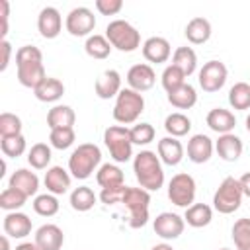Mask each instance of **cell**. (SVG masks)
<instances>
[{
    "label": "cell",
    "mask_w": 250,
    "mask_h": 250,
    "mask_svg": "<svg viewBox=\"0 0 250 250\" xmlns=\"http://www.w3.org/2000/svg\"><path fill=\"white\" fill-rule=\"evenodd\" d=\"M145 111V98L143 94L131 90V88H123L117 98H115V105H113V119L121 125H131L135 123L141 113Z\"/></svg>",
    "instance_id": "cell-4"
},
{
    "label": "cell",
    "mask_w": 250,
    "mask_h": 250,
    "mask_svg": "<svg viewBox=\"0 0 250 250\" xmlns=\"http://www.w3.org/2000/svg\"><path fill=\"white\" fill-rule=\"evenodd\" d=\"M168 199L176 207H184V209L193 205V199H195V180L189 174H186V172H180V174L172 176V180L168 182Z\"/></svg>",
    "instance_id": "cell-8"
},
{
    "label": "cell",
    "mask_w": 250,
    "mask_h": 250,
    "mask_svg": "<svg viewBox=\"0 0 250 250\" xmlns=\"http://www.w3.org/2000/svg\"><path fill=\"white\" fill-rule=\"evenodd\" d=\"M41 61H43V53L35 45H23L16 51V66L25 62H41Z\"/></svg>",
    "instance_id": "cell-45"
},
{
    "label": "cell",
    "mask_w": 250,
    "mask_h": 250,
    "mask_svg": "<svg viewBox=\"0 0 250 250\" xmlns=\"http://www.w3.org/2000/svg\"><path fill=\"white\" fill-rule=\"evenodd\" d=\"M33 94H35V98H37L39 102L51 104V102H57V100L62 98V94H64V84H62L59 78L47 76V78L33 90Z\"/></svg>",
    "instance_id": "cell-27"
},
{
    "label": "cell",
    "mask_w": 250,
    "mask_h": 250,
    "mask_svg": "<svg viewBox=\"0 0 250 250\" xmlns=\"http://www.w3.org/2000/svg\"><path fill=\"white\" fill-rule=\"evenodd\" d=\"M8 16H10V4L6 0H0V21H2L0 35H2V39H6V33H8Z\"/></svg>",
    "instance_id": "cell-48"
},
{
    "label": "cell",
    "mask_w": 250,
    "mask_h": 250,
    "mask_svg": "<svg viewBox=\"0 0 250 250\" xmlns=\"http://www.w3.org/2000/svg\"><path fill=\"white\" fill-rule=\"evenodd\" d=\"M2 250H10V242H8V234L2 236Z\"/></svg>",
    "instance_id": "cell-53"
},
{
    "label": "cell",
    "mask_w": 250,
    "mask_h": 250,
    "mask_svg": "<svg viewBox=\"0 0 250 250\" xmlns=\"http://www.w3.org/2000/svg\"><path fill=\"white\" fill-rule=\"evenodd\" d=\"M37 29L41 33V37L45 39H55L59 37L61 29H62V16L57 8L53 6H45L39 16H37Z\"/></svg>",
    "instance_id": "cell-13"
},
{
    "label": "cell",
    "mask_w": 250,
    "mask_h": 250,
    "mask_svg": "<svg viewBox=\"0 0 250 250\" xmlns=\"http://www.w3.org/2000/svg\"><path fill=\"white\" fill-rule=\"evenodd\" d=\"M184 84H186V74H184L178 66L168 64V66L164 68V72H162V88L166 90V94L178 90V88L184 86Z\"/></svg>",
    "instance_id": "cell-42"
},
{
    "label": "cell",
    "mask_w": 250,
    "mask_h": 250,
    "mask_svg": "<svg viewBox=\"0 0 250 250\" xmlns=\"http://www.w3.org/2000/svg\"><path fill=\"white\" fill-rule=\"evenodd\" d=\"M96 182L102 188H113V186H123L125 184V176L123 170L115 164H102L100 170L96 172Z\"/></svg>",
    "instance_id": "cell-32"
},
{
    "label": "cell",
    "mask_w": 250,
    "mask_h": 250,
    "mask_svg": "<svg viewBox=\"0 0 250 250\" xmlns=\"http://www.w3.org/2000/svg\"><path fill=\"white\" fill-rule=\"evenodd\" d=\"M64 27L70 35L74 37H90V33L94 31L96 27V16L90 8L86 6H78V8H72L64 20Z\"/></svg>",
    "instance_id": "cell-9"
},
{
    "label": "cell",
    "mask_w": 250,
    "mask_h": 250,
    "mask_svg": "<svg viewBox=\"0 0 250 250\" xmlns=\"http://www.w3.org/2000/svg\"><path fill=\"white\" fill-rule=\"evenodd\" d=\"M211 219H213V209L207 203H193L186 209V215H184V221L193 229L207 227Z\"/></svg>",
    "instance_id": "cell-28"
},
{
    "label": "cell",
    "mask_w": 250,
    "mask_h": 250,
    "mask_svg": "<svg viewBox=\"0 0 250 250\" xmlns=\"http://www.w3.org/2000/svg\"><path fill=\"white\" fill-rule=\"evenodd\" d=\"M76 121V113L70 105L59 104L49 109L47 113V127L49 129H62V127H72Z\"/></svg>",
    "instance_id": "cell-26"
},
{
    "label": "cell",
    "mask_w": 250,
    "mask_h": 250,
    "mask_svg": "<svg viewBox=\"0 0 250 250\" xmlns=\"http://www.w3.org/2000/svg\"><path fill=\"white\" fill-rule=\"evenodd\" d=\"M33 242L39 246V250H61L62 244H64L62 229L59 225H53V223L41 225L35 230V240Z\"/></svg>",
    "instance_id": "cell-14"
},
{
    "label": "cell",
    "mask_w": 250,
    "mask_h": 250,
    "mask_svg": "<svg viewBox=\"0 0 250 250\" xmlns=\"http://www.w3.org/2000/svg\"><path fill=\"white\" fill-rule=\"evenodd\" d=\"M133 172H135L139 186L146 191H158L164 184L162 162L152 150H141L139 154H135Z\"/></svg>",
    "instance_id": "cell-1"
},
{
    "label": "cell",
    "mask_w": 250,
    "mask_h": 250,
    "mask_svg": "<svg viewBox=\"0 0 250 250\" xmlns=\"http://www.w3.org/2000/svg\"><path fill=\"white\" fill-rule=\"evenodd\" d=\"M150 250H174V248H172V244H168V242H160V244H154Z\"/></svg>",
    "instance_id": "cell-52"
},
{
    "label": "cell",
    "mask_w": 250,
    "mask_h": 250,
    "mask_svg": "<svg viewBox=\"0 0 250 250\" xmlns=\"http://www.w3.org/2000/svg\"><path fill=\"white\" fill-rule=\"evenodd\" d=\"M51 158H53L51 146L45 145V143H35V145L29 148V152H27V162H29V166L35 168V170L47 168L49 162H51Z\"/></svg>",
    "instance_id": "cell-36"
},
{
    "label": "cell",
    "mask_w": 250,
    "mask_h": 250,
    "mask_svg": "<svg viewBox=\"0 0 250 250\" xmlns=\"http://www.w3.org/2000/svg\"><path fill=\"white\" fill-rule=\"evenodd\" d=\"M184 33H186V37H188L189 43H193V45H203V43H207L209 37H211V23H209V20H205V18H201V16L191 18V20L188 21Z\"/></svg>",
    "instance_id": "cell-25"
},
{
    "label": "cell",
    "mask_w": 250,
    "mask_h": 250,
    "mask_svg": "<svg viewBox=\"0 0 250 250\" xmlns=\"http://www.w3.org/2000/svg\"><path fill=\"white\" fill-rule=\"evenodd\" d=\"M70 180H72V176H70L62 166H51V168H47V172H45L43 184H45V188H47L49 193H53V195H62V193L68 191Z\"/></svg>",
    "instance_id": "cell-19"
},
{
    "label": "cell",
    "mask_w": 250,
    "mask_h": 250,
    "mask_svg": "<svg viewBox=\"0 0 250 250\" xmlns=\"http://www.w3.org/2000/svg\"><path fill=\"white\" fill-rule=\"evenodd\" d=\"M199 86L203 88V92H219L225 82H227V76H229V70L225 66V62L221 61H207L201 68H199Z\"/></svg>",
    "instance_id": "cell-10"
},
{
    "label": "cell",
    "mask_w": 250,
    "mask_h": 250,
    "mask_svg": "<svg viewBox=\"0 0 250 250\" xmlns=\"http://www.w3.org/2000/svg\"><path fill=\"white\" fill-rule=\"evenodd\" d=\"M172 64L178 66L186 76H191L197 68V55L191 47H178L172 57Z\"/></svg>",
    "instance_id": "cell-31"
},
{
    "label": "cell",
    "mask_w": 250,
    "mask_h": 250,
    "mask_svg": "<svg viewBox=\"0 0 250 250\" xmlns=\"http://www.w3.org/2000/svg\"><path fill=\"white\" fill-rule=\"evenodd\" d=\"M168 102L176 109H189V107H193L197 104V92H195V88L191 84L186 82L184 86H180L178 90L168 94Z\"/></svg>",
    "instance_id": "cell-29"
},
{
    "label": "cell",
    "mask_w": 250,
    "mask_h": 250,
    "mask_svg": "<svg viewBox=\"0 0 250 250\" xmlns=\"http://www.w3.org/2000/svg\"><path fill=\"white\" fill-rule=\"evenodd\" d=\"M154 82H156V72L146 62L133 64L129 68V72H127V84H129V88L135 90V92H139V94L150 90L154 86Z\"/></svg>",
    "instance_id": "cell-12"
},
{
    "label": "cell",
    "mask_w": 250,
    "mask_h": 250,
    "mask_svg": "<svg viewBox=\"0 0 250 250\" xmlns=\"http://www.w3.org/2000/svg\"><path fill=\"white\" fill-rule=\"evenodd\" d=\"M100 162H102L100 146L94 143H82L68 156V172L76 180H86L92 176V172H96Z\"/></svg>",
    "instance_id": "cell-2"
},
{
    "label": "cell",
    "mask_w": 250,
    "mask_h": 250,
    "mask_svg": "<svg viewBox=\"0 0 250 250\" xmlns=\"http://www.w3.org/2000/svg\"><path fill=\"white\" fill-rule=\"evenodd\" d=\"M111 49H113V47H111V43L107 41V37H105V35H98V33L90 35V37L86 39V43H84L86 55L92 57V59H98V61L107 59L109 53H111Z\"/></svg>",
    "instance_id": "cell-33"
},
{
    "label": "cell",
    "mask_w": 250,
    "mask_h": 250,
    "mask_svg": "<svg viewBox=\"0 0 250 250\" xmlns=\"http://www.w3.org/2000/svg\"><path fill=\"white\" fill-rule=\"evenodd\" d=\"M164 129H166L168 137L180 139V137H184V135L189 133V129H191V119H189L186 113H182V111H174V113H170V115L164 119Z\"/></svg>",
    "instance_id": "cell-30"
},
{
    "label": "cell",
    "mask_w": 250,
    "mask_h": 250,
    "mask_svg": "<svg viewBox=\"0 0 250 250\" xmlns=\"http://www.w3.org/2000/svg\"><path fill=\"white\" fill-rule=\"evenodd\" d=\"M213 150H215V145L213 141L203 135V133H197L193 135L189 141H188V158L193 162V164H203L207 162L211 156H213Z\"/></svg>",
    "instance_id": "cell-16"
},
{
    "label": "cell",
    "mask_w": 250,
    "mask_h": 250,
    "mask_svg": "<svg viewBox=\"0 0 250 250\" xmlns=\"http://www.w3.org/2000/svg\"><path fill=\"white\" fill-rule=\"evenodd\" d=\"M232 240L236 250H250V219L242 217L232 225Z\"/></svg>",
    "instance_id": "cell-39"
},
{
    "label": "cell",
    "mask_w": 250,
    "mask_h": 250,
    "mask_svg": "<svg viewBox=\"0 0 250 250\" xmlns=\"http://www.w3.org/2000/svg\"><path fill=\"white\" fill-rule=\"evenodd\" d=\"M4 234L12 238H25L31 234V219L25 213L12 211L4 217Z\"/></svg>",
    "instance_id": "cell-22"
},
{
    "label": "cell",
    "mask_w": 250,
    "mask_h": 250,
    "mask_svg": "<svg viewBox=\"0 0 250 250\" xmlns=\"http://www.w3.org/2000/svg\"><path fill=\"white\" fill-rule=\"evenodd\" d=\"M0 148L4 152V156H10V158H18L25 152L27 148V143H25V137L23 135H16V137H2L0 139Z\"/></svg>",
    "instance_id": "cell-41"
},
{
    "label": "cell",
    "mask_w": 250,
    "mask_h": 250,
    "mask_svg": "<svg viewBox=\"0 0 250 250\" xmlns=\"http://www.w3.org/2000/svg\"><path fill=\"white\" fill-rule=\"evenodd\" d=\"M158 158L166 166H178L184 158V145L176 137H162L158 141Z\"/></svg>",
    "instance_id": "cell-21"
},
{
    "label": "cell",
    "mask_w": 250,
    "mask_h": 250,
    "mask_svg": "<svg viewBox=\"0 0 250 250\" xmlns=\"http://www.w3.org/2000/svg\"><path fill=\"white\" fill-rule=\"evenodd\" d=\"M242 197H244V193H242L240 182L232 176H227L219 184V188L213 195V207H215V211H219L223 215H230L240 207Z\"/></svg>",
    "instance_id": "cell-7"
},
{
    "label": "cell",
    "mask_w": 250,
    "mask_h": 250,
    "mask_svg": "<svg viewBox=\"0 0 250 250\" xmlns=\"http://www.w3.org/2000/svg\"><path fill=\"white\" fill-rule=\"evenodd\" d=\"M152 227H154V232H156L160 238H164V240H174V238H178V236L184 232L186 221H184V217H180L178 213L164 211V213L156 215Z\"/></svg>",
    "instance_id": "cell-11"
},
{
    "label": "cell",
    "mask_w": 250,
    "mask_h": 250,
    "mask_svg": "<svg viewBox=\"0 0 250 250\" xmlns=\"http://www.w3.org/2000/svg\"><path fill=\"white\" fill-rule=\"evenodd\" d=\"M246 131H248V133H250V115H248V117H246Z\"/></svg>",
    "instance_id": "cell-54"
},
{
    "label": "cell",
    "mask_w": 250,
    "mask_h": 250,
    "mask_svg": "<svg viewBox=\"0 0 250 250\" xmlns=\"http://www.w3.org/2000/svg\"><path fill=\"white\" fill-rule=\"evenodd\" d=\"M25 199H27V195H25V193H21L20 189H16V188H10V186H8V188L0 193V207H2L4 211L12 213V211L21 209V207L25 205Z\"/></svg>",
    "instance_id": "cell-37"
},
{
    "label": "cell",
    "mask_w": 250,
    "mask_h": 250,
    "mask_svg": "<svg viewBox=\"0 0 250 250\" xmlns=\"http://www.w3.org/2000/svg\"><path fill=\"white\" fill-rule=\"evenodd\" d=\"M229 104L232 109H238V111L250 109V84L236 82L229 90Z\"/></svg>",
    "instance_id": "cell-35"
},
{
    "label": "cell",
    "mask_w": 250,
    "mask_h": 250,
    "mask_svg": "<svg viewBox=\"0 0 250 250\" xmlns=\"http://www.w3.org/2000/svg\"><path fill=\"white\" fill-rule=\"evenodd\" d=\"M221 250H230V248H221Z\"/></svg>",
    "instance_id": "cell-55"
},
{
    "label": "cell",
    "mask_w": 250,
    "mask_h": 250,
    "mask_svg": "<svg viewBox=\"0 0 250 250\" xmlns=\"http://www.w3.org/2000/svg\"><path fill=\"white\" fill-rule=\"evenodd\" d=\"M242 148H244L242 141L234 133L219 135V139L215 141V150H217L219 158H223L225 162H236L242 154Z\"/></svg>",
    "instance_id": "cell-18"
},
{
    "label": "cell",
    "mask_w": 250,
    "mask_h": 250,
    "mask_svg": "<svg viewBox=\"0 0 250 250\" xmlns=\"http://www.w3.org/2000/svg\"><path fill=\"white\" fill-rule=\"evenodd\" d=\"M94 88H96V96H98L100 100L117 98V94L123 90V88H121V74H119L117 70H113V68L104 70V72L98 76Z\"/></svg>",
    "instance_id": "cell-15"
},
{
    "label": "cell",
    "mask_w": 250,
    "mask_h": 250,
    "mask_svg": "<svg viewBox=\"0 0 250 250\" xmlns=\"http://www.w3.org/2000/svg\"><path fill=\"white\" fill-rule=\"evenodd\" d=\"M121 8H123L121 0H96V10L102 16H115L121 12Z\"/></svg>",
    "instance_id": "cell-47"
},
{
    "label": "cell",
    "mask_w": 250,
    "mask_h": 250,
    "mask_svg": "<svg viewBox=\"0 0 250 250\" xmlns=\"http://www.w3.org/2000/svg\"><path fill=\"white\" fill-rule=\"evenodd\" d=\"M0 49H2V62H0V70H6L10 64V55H12V45L8 39L0 41Z\"/></svg>",
    "instance_id": "cell-49"
},
{
    "label": "cell",
    "mask_w": 250,
    "mask_h": 250,
    "mask_svg": "<svg viewBox=\"0 0 250 250\" xmlns=\"http://www.w3.org/2000/svg\"><path fill=\"white\" fill-rule=\"evenodd\" d=\"M105 37L111 43V47L121 53H133L141 47V33L135 25H131L125 20L109 21L105 27Z\"/></svg>",
    "instance_id": "cell-3"
},
{
    "label": "cell",
    "mask_w": 250,
    "mask_h": 250,
    "mask_svg": "<svg viewBox=\"0 0 250 250\" xmlns=\"http://www.w3.org/2000/svg\"><path fill=\"white\" fill-rule=\"evenodd\" d=\"M238 182H240V188H242V193H244L246 197H250V172H246V174H242V176L238 178Z\"/></svg>",
    "instance_id": "cell-50"
},
{
    "label": "cell",
    "mask_w": 250,
    "mask_h": 250,
    "mask_svg": "<svg viewBox=\"0 0 250 250\" xmlns=\"http://www.w3.org/2000/svg\"><path fill=\"white\" fill-rule=\"evenodd\" d=\"M104 143L109 150V156L115 162H127L133 156L131 131L123 125H109L104 131Z\"/></svg>",
    "instance_id": "cell-6"
},
{
    "label": "cell",
    "mask_w": 250,
    "mask_h": 250,
    "mask_svg": "<svg viewBox=\"0 0 250 250\" xmlns=\"http://www.w3.org/2000/svg\"><path fill=\"white\" fill-rule=\"evenodd\" d=\"M125 191H127V186H125V184H123V186H113V188H102L100 199H102V203H105V205L121 203Z\"/></svg>",
    "instance_id": "cell-46"
},
{
    "label": "cell",
    "mask_w": 250,
    "mask_h": 250,
    "mask_svg": "<svg viewBox=\"0 0 250 250\" xmlns=\"http://www.w3.org/2000/svg\"><path fill=\"white\" fill-rule=\"evenodd\" d=\"M131 141H133V145H139V146H145V145H148V143H152L154 141V127L150 125V123H137V125H133L131 129Z\"/></svg>",
    "instance_id": "cell-44"
},
{
    "label": "cell",
    "mask_w": 250,
    "mask_h": 250,
    "mask_svg": "<svg viewBox=\"0 0 250 250\" xmlns=\"http://www.w3.org/2000/svg\"><path fill=\"white\" fill-rule=\"evenodd\" d=\"M170 53H172V47H170V41L164 39V37H148L145 43H143V57L148 61V62H166L170 59Z\"/></svg>",
    "instance_id": "cell-17"
},
{
    "label": "cell",
    "mask_w": 250,
    "mask_h": 250,
    "mask_svg": "<svg viewBox=\"0 0 250 250\" xmlns=\"http://www.w3.org/2000/svg\"><path fill=\"white\" fill-rule=\"evenodd\" d=\"M33 211L41 217H53L59 213V199L53 193H41L33 199Z\"/></svg>",
    "instance_id": "cell-38"
},
{
    "label": "cell",
    "mask_w": 250,
    "mask_h": 250,
    "mask_svg": "<svg viewBox=\"0 0 250 250\" xmlns=\"http://www.w3.org/2000/svg\"><path fill=\"white\" fill-rule=\"evenodd\" d=\"M76 141V133L72 127H62V129H51L49 133V143L53 148H59V150H64L68 146H72Z\"/></svg>",
    "instance_id": "cell-40"
},
{
    "label": "cell",
    "mask_w": 250,
    "mask_h": 250,
    "mask_svg": "<svg viewBox=\"0 0 250 250\" xmlns=\"http://www.w3.org/2000/svg\"><path fill=\"white\" fill-rule=\"evenodd\" d=\"M129 211V227L141 229L148 223V207H150V193L143 188H127L123 201Z\"/></svg>",
    "instance_id": "cell-5"
},
{
    "label": "cell",
    "mask_w": 250,
    "mask_h": 250,
    "mask_svg": "<svg viewBox=\"0 0 250 250\" xmlns=\"http://www.w3.org/2000/svg\"><path fill=\"white\" fill-rule=\"evenodd\" d=\"M10 188H16L20 189L21 193H25L27 197L35 195L37 189H39V178L35 172L27 170V168H18L12 176H10V182H8Z\"/></svg>",
    "instance_id": "cell-24"
},
{
    "label": "cell",
    "mask_w": 250,
    "mask_h": 250,
    "mask_svg": "<svg viewBox=\"0 0 250 250\" xmlns=\"http://www.w3.org/2000/svg\"><path fill=\"white\" fill-rule=\"evenodd\" d=\"M47 78L43 61L41 62H25V64H18V80L21 86L35 90L43 80Z\"/></svg>",
    "instance_id": "cell-23"
},
{
    "label": "cell",
    "mask_w": 250,
    "mask_h": 250,
    "mask_svg": "<svg viewBox=\"0 0 250 250\" xmlns=\"http://www.w3.org/2000/svg\"><path fill=\"white\" fill-rule=\"evenodd\" d=\"M96 193H94V189L92 188H88V186H80V188H76L72 193H70V207L74 209V211H80V213H86V211H90L94 205H96Z\"/></svg>",
    "instance_id": "cell-34"
},
{
    "label": "cell",
    "mask_w": 250,
    "mask_h": 250,
    "mask_svg": "<svg viewBox=\"0 0 250 250\" xmlns=\"http://www.w3.org/2000/svg\"><path fill=\"white\" fill-rule=\"evenodd\" d=\"M207 125L211 131L219 133V135H227V133H232L234 125H236V117L232 111L225 109V107H213L207 117H205Z\"/></svg>",
    "instance_id": "cell-20"
},
{
    "label": "cell",
    "mask_w": 250,
    "mask_h": 250,
    "mask_svg": "<svg viewBox=\"0 0 250 250\" xmlns=\"http://www.w3.org/2000/svg\"><path fill=\"white\" fill-rule=\"evenodd\" d=\"M16 250H39V246L35 242H21L16 246Z\"/></svg>",
    "instance_id": "cell-51"
},
{
    "label": "cell",
    "mask_w": 250,
    "mask_h": 250,
    "mask_svg": "<svg viewBox=\"0 0 250 250\" xmlns=\"http://www.w3.org/2000/svg\"><path fill=\"white\" fill-rule=\"evenodd\" d=\"M21 135V119L16 113L4 111L0 115V137H16Z\"/></svg>",
    "instance_id": "cell-43"
}]
</instances>
